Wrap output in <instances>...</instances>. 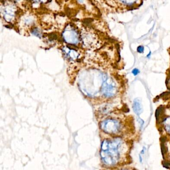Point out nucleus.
<instances>
[{"instance_id": "7ed1b4c3", "label": "nucleus", "mask_w": 170, "mask_h": 170, "mask_svg": "<svg viewBox=\"0 0 170 170\" xmlns=\"http://www.w3.org/2000/svg\"><path fill=\"white\" fill-rule=\"evenodd\" d=\"M102 129L109 134H114L120 129L119 122L114 119L106 120L101 124Z\"/></svg>"}, {"instance_id": "423d86ee", "label": "nucleus", "mask_w": 170, "mask_h": 170, "mask_svg": "<svg viewBox=\"0 0 170 170\" xmlns=\"http://www.w3.org/2000/svg\"><path fill=\"white\" fill-rule=\"evenodd\" d=\"M122 3L124 5H126L127 6H131L133 5L137 2V0H120Z\"/></svg>"}, {"instance_id": "1a4fd4ad", "label": "nucleus", "mask_w": 170, "mask_h": 170, "mask_svg": "<svg viewBox=\"0 0 170 170\" xmlns=\"http://www.w3.org/2000/svg\"><path fill=\"white\" fill-rule=\"evenodd\" d=\"M139 73V70L137 69H134L133 70H132V73L134 75H136Z\"/></svg>"}, {"instance_id": "f257e3e1", "label": "nucleus", "mask_w": 170, "mask_h": 170, "mask_svg": "<svg viewBox=\"0 0 170 170\" xmlns=\"http://www.w3.org/2000/svg\"><path fill=\"white\" fill-rule=\"evenodd\" d=\"M119 139L108 141L105 140L102 144L101 157L107 165H113L118 162L119 158V148L121 144Z\"/></svg>"}, {"instance_id": "9d476101", "label": "nucleus", "mask_w": 170, "mask_h": 170, "mask_svg": "<svg viewBox=\"0 0 170 170\" xmlns=\"http://www.w3.org/2000/svg\"><path fill=\"white\" fill-rule=\"evenodd\" d=\"M151 51H150V52H149V54H148V55H147V57H149V56H151Z\"/></svg>"}, {"instance_id": "20e7f679", "label": "nucleus", "mask_w": 170, "mask_h": 170, "mask_svg": "<svg viewBox=\"0 0 170 170\" xmlns=\"http://www.w3.org/2000/svg\"><path fill=\"white\" fill-rule=\"evenodd\" d=\"M133 109L134 112L137 115H139L141 113L142 111L141 103L138 99H135L134 101Z\"/></svg>"}, {"instance_id": "6e6552de", "label": "nucleus", "mask_w": 170, "mask_h": 170, "mask_svg": "<svg viewBox=\"0 0 170 170\" xmlns=\"http://www.w3.org/2000/svg\"><path fill=\"white\" fill-rule=\"evenodd\" d=\"M144 49L145 48H144V47L143 46H142V45L139 46L137 48V53H139V54H142V53H144Z\"/></svg>"}, {"instance_id": "f03ea898", "label": "nucleus", "mask_w": 170, "mask_h": 170, "mask_svg": "<svg viewBox=\"0 0 170 170\" xmlns=\"http://www.w3.org/2000/svg\"><path fill=\"white\" fill-rule=\"evenodd\" d=\"M102 91L106 97H112L115 95L117 92V88L113 80L107 78L106 76L102 86Z\"/></svg>"}, {"instance_id": "0eeeda50", "label": "nucleus", "mask_w": 170, "mask_h": 170, "mask_svg": "<svg viewBox=\"0 0 170 170\" xmlns=\"http://www.w3.org/2000/svg\"><path fill=\"white\" fill-rule=\"evenodd\" d=\"M165 128L167 131L170 133V117L168 118L164 121Z\"/></svg>"}, {"instance_id": "39448f33", "label": "nucleus", "mask_w": 170, "mask_h": 170, "mask_svg": "<svg viewBox=\"0 0 170 170\" xmlns=\"http://www.w3.org/2000/svg\"><path fill=\"white\" fill-rule=\"evenodd\" d=\"M163 107L162 106L159 107L156 110V117L158 120H159L160 117H162V114L163 113Z\"/></svg>"}]
</instances>
